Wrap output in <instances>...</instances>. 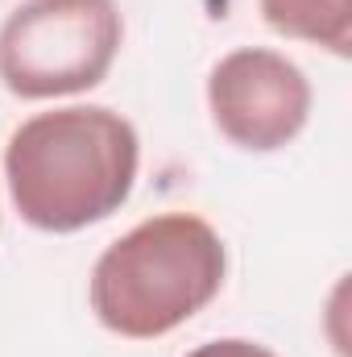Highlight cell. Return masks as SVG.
I'll return each mask as SVG.
<instances>
[{"label": "cell", "mask_w": 352, "mask_h": 357, "mask_svg": "<svg viewBox=\"0 0 352 357\" xmlns=\"http://www.w3.org/2000/svg\"><path fill=\"white\" fill-rule=\"evenodd\" d=\"M207 112L237 150L273 154L307 129L311 84L286 54L237 46L207 75Z\"/></svg>", "instance_id": "cell-4"}, {"label": "cell", "mask_w": 352, "mask_h": 357, "mask_svg": "<svg viewBox=\"0 0 352 357\" xmlns=\"http://www.w3.org/2000/svg\"><path fill=\"white\" fill-rule=\"evenodd\" d=\"M257 8L282 38L323 46L336 59L352 54V0H257Z\"/></svg>", "instance_id": "cell-5"}, {"label": "cell", "mask_w": 352, "mask_h": 357, "mask_svg": "<svg viewBox=\"0 0 352 357\" xmlns=\"http://www.w3.org/2000/svg\"><path fill=\"white\" fill-rule=\"evenodd\" d=\"M137 167L141 142L133 121L104 104L38 112L4 146L8 199L42 233H79L120 212Z\"/></svg>", "instance_id": "cell-1"}, {"label": "cell", "mask_w": 352, "mask_h": 357, "mask_svg": "<svg viewBox=\"0 0 352 357\" xmlns=\"http://www.w3.org/2000/svg\"><path fill=\"white\" fill-rule=\"evenodd\" d=\"M186 357H278V354L257 345V341H245V337H224V341H207V345L191 349Z\"/></svg>", "instance_id": "cell-6"}, {"label": "cell", "mask_w": 352, "mask_h": 357, "mask_svg": "<svg viewBox=\"0 0 352 357\" xmlns=\"http://www.w3.org/2000/svg\"><path fill=\"white\" fill-rule=\"evenodd\" d=\"M125 42L116 0H21L0 25V84L21 100L104 84Z\"/></svg>", "instance_id": "cell-3"}, {"label": "cell", "mask_w": 352, "mask_h": 357, "mask_svg": "<svg viewBox=\"0 0 352 357\" xmlns=\"http://www.w3.org/2000/svg\"><path fill=\"white\" fill-rule=\"evenodd\" d=\"M228 250L195 212H158L116 237L91 266V312L125 341H158L224 287Z\"/></svg>", "instance_id": "cell-2"}]
</instances>
